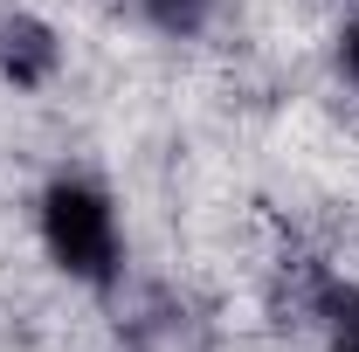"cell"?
Listing matches in <instances>:
<instances>
[{
  "label": "cell",
  "instance_id": "cell-2",
  "mask_svg": "<svg viewBox=\"0 0 359 352\" xmlns=\"http://www.w3.org/2000/svg\"><path fill=\"white\" fill-rule=\"evenodd\" d=\"M55 69H62L55 28L35 21V14H7V21H0V76H7L14 90H48Z\"/></svg>",
  "mask_w": 359,
  "mask_h": 352
},
{
  "label": "cell",
  "instance_id": "cell-3",
  "mask_svg": "<svg viewBox=\"0 0 359 352\" xmlns=\"http://www.w3.org/2000/svg\"><path fill=\"white\" fill-rule=\"evenodd\" d=\"M318 318H325V352H359V290L353 283H325L318 290Z\"/></svg>",
  "mask_w": 359,
  "mask_h": 352
},
{
  "label": "cell",
  "instance_id": "cell-5",
  "mask_svg": "<svg viewBox=\"0 0 359 352\" xmlns=\"http://www.w3.org/2000/svg\"><path fill=\"white\" fill-rule=\"evenodd\" d=\"M332 55H339V76L359 90V14L346 21V28H339V48H332Z\"/></svg>",
  "mask_w": 359,
  "mask_h": 352
},
{
  "label": "cell",
  "instance_id": "cell-4",
  "mask_svg": "<svg viewBox=\"0 0 359 352\" xmlns=\"http://www.w3.org/2000/svg\"><path fill=\"white\" fill-rule=\"evenodd\" d=\"M138 14H145L152 28H166V35H194V28L215 14V0H138Z\"/></svg>",
  "mask_w": 359,
  "mask_h": 352
},
{
  "label": "cell",
  "instance_id": "cell-1",
  "mask_svg": "<svg viewBox=\"0 0 359 352\" xmlns=\"http://www.w3.org/2000/svg\"><path fill=\"white\" fill-rule=\"evenodd\" d=\"M35 235H42V256L69 283L83 290H111L118 269H125V221L111 187L90 173H55L35 194Z\"/></svg>",
  "mask_w": 359,
  "mask_h": 352
}]
</instances>
